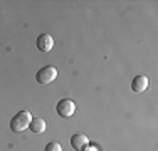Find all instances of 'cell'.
Masks as SVG:
<instances>
[{
  "mask_svg": "<svg viewBox=\"0 0 158 151\" xmlns=\"http://www.w3.org/2000/svg\"><path fill=\"white\" fill-rule=\"evenodd\" d=\"M31 121H32L31 111H20L14 116L12 121H10V129L15 131V133H22V131H25L29 128Z\"/></svg>",
  "mask_w": 158,
  "mask_h": 151,
  "instance_id": "1",
  "label": "cell"
},
{
  "mask_svg": "<svg viewBox=\"0 0 158 151\" xmlns=\"http://www.w3.org/2000/svg\"><path fill=\"white\" fill-rule=\"evenodd\" d=\"M56 76H57V69L54 66H46L35 74V79L39 84H51L56 79Z\"/></svg>",
  "mask_w": 158,
  "mask_h": 151,
  "instance_id": "2",
  "label": "cell"
},
{
  "mask_svg": "<svg viewBox=\"0 0 158 151\" xmlns=\"http://www.w3.org/2000/svg\"><path fill=\"white\" fill-rule=\"evenodd\" d=\"M74 111H76V104L71 99H61L57 103V106H56V112L61 118H71L74 114Z\"/></svg>",
  "mask_w": 158,
  "mask_h": 151,
  "instance_id": "3",
  "label": "cell"
},
{
  "mask_svg": "<svg viewBox=\"0 0 158 151\" xmlns=\"http://www.w3.org/2000/svg\"><path fill=\"white\" fill-rule=\"evenodd\" d=\"M52 47H54V39L49 34L39 35V39H37V49L40 52H49V51H52Z\"/></svg>",
  "mask_w": 158,
  "mask_h": 151,
  "instance_id": "4",
  "label": "cell"
},
{
  "mask_svg": "<svg viewBox=\"0 0 158 151\" xmlns=\"http://www.w3.org/2000/svg\"><path fill=\"white\" fill-rule=\"evenodd\" d=\"M148 84H150V81H148L146 76H136V77L131 81V89H133L135 92H143V91L148 89Z\"/></svg>",
  "mask_w": 158,
  "mask_h": 151,
  "instance_id": "5",
  "label": "cell"
},
{
  "mask_svg": "<svg viewBox=\"0 0 158 151\" xmlns=\"http://www.w3.org/2000/svg\"><path fill=\"white\" fill-rule=\"evenodd\" d=\"M71 146H73L76 151H82L88 146V138L84 134H74L71 138Z\"/></svg>",
  "mask_w": 158,
  "mask_h": 151,
  "instance_id": "6",
  "label": "cell"
},
{
  "mask_svg": "<svg viewBox=\"0 0 158 151\" xmlns=\"http://www.w3.org/2000/svg\"><path fill=\"white\" fill-rule=\"evenodd\" d=\"M29 128H31L32 133L40 134V133H44V131H46V121L40 119V118H32L31 124H29Z\"/></svg>",
  "mask_w": 158,
  "mask_h": 151,
  "instance_id": "7",
  "label": "cell"
},
{
  "mask_svg": "<svg viewBox=\"0 0 158 151\" xmlns=\"http://www.w3.org/2000/svg\"><path fill=\"white\" fill-rule=\"evenodd\" d=\"M44 151H62V148H61V145H59V143L51 141V143H47V145H46Z\"/></svg>",
  "mask_w": 158,
  "mask_h": 151,
  "instance_id": "8",
  "label": "cell"
},
{
  "mask_svg": "<svg viewBox=\"0 0 158 151\" xmlns=\"http://www.w3.org/2000/svg\"><path fill=\"white\" fill-rule=\"evenodd\" d=\"M82 151H98V149H96V148H88V146H86V148L82 149Z\"/></svg>",
  "mask_w": 158,
  "mask_h": 151,
  "instance_id": "9",
  "label": "cell"
}]
</instances>
